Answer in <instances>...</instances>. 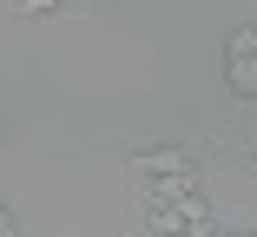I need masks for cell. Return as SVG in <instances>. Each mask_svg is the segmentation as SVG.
<instances>
[{"label":"cell","instance_id":"cell-8","mask_svg":"<svg viewBox=\"0 0 257 237\" xmlns=\"http://www.w3.org/2000/svg\"><path fill=\"white\" fill-rule=\"evenodd\" d=\"M250 237H257V230H250Z\"/></svg>","mask_w":257,"mask_h":237},{"label":"cell","instance_id":"cell-3","mask_svg":"<svg viewBox=\"0 0 257 237\" xmlns=\"http://www.w3.org/2000/svg\"><path fill=\"white\" fill-rule=\"evenodd\" d=\"M198 191V178L191 171H172V178H152V204H185Z\"/></svg>","mask_w":257,"mask_h":237},{"label":"cell","instance_id":"cell-6","mask_svg":"<svg viewBox=\"0 0 257 237\" xmlns=\"http://www.w3.org/2000/svg\"><path fill=\"white\" fill-rule=\"evenodd\" d=\"M0 237H14V217H7V211H0Z\"/></svg>","mask_w":257,"mask_h":237},{"label":"cell","instance_id":"cell-7","mask_svg":"<svg viewBox=\"0 0 257 237\" xmlns=\"http://www.w3.org/2000/svg\"><path fill=\"white\" fill-rule=\"evenodd\" d=\"M250 171H257V158H250Z\"/></svg>","mask_w":257,"mask_h":237},{"label":"cell","instance_id":"cell-2","mask_svg":"<svg viewBox=\"0 0 257 237\" xmlns=\"http://www.w3.org/2000/svg\"><path fill=\"white\" fill-rule=\"evenodd\" d=\"M132 171H145V178L191 171V178H198V152H185V145H152V152H132Z\"/></svg>","mask_w":257,"mask_h":237},{"label":"cell","instance_id":"cell-1","mask_svg":"<svg viewBox=\"0 0 257 237\" xmlns=\"http://www.w3.org/2000/svg\"><path fill=\"white\" fill-rule=\"evenodd\" d=\"M224 86L237 99H257V27H237L224 40Z\"/></svg>","mask_w":257,"mask_h":237},{"label":"cell","instance_id":"cell-4","mask_svg":"<svg viewBox=\"0 0 257 237\" xmlns=\"http://www.w3.org/2000/svg\"><path fill=\"white\" fill-rule=\"evenodd\" d=\"M145 224L159 230V237H185V230H191V224H185V211H172V204H152V211H145Z\"/></svg>","mask_w":257,"mask_h":237},{"label":"cell","instance_id":"cell-5","mask_svg":"<svg viewBox=\"0 0 257 237\" xmlns=\"http://www.w3.org/2000/svg\"><path fill=\"white\" fill-rule=\"evenodd\" d=\"M53 7H66V0H20V14H27V20H40V14H53Z\"/></svg>","mask_w":257,"mask_h":237}]
</instances>
